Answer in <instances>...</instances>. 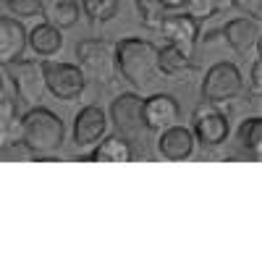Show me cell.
<instances>
[{
	"label": "cell",
	"instance_id": "2e32d148",
	"mask_svg": "<svg viewBox=\"0 0 262 262\" xmlns=\"http://www.w3.org/2000/svg\"><path fill=\"white\" fill-rule=\"evenodd\" d=\"M131 158H134V152H131L128 139L123 137H107L97 142V147L86 155V160L92 163H128Z\"/></svg>",
	"mask_w": 262,
	"mask_h": 262
},
{
	"label": "cell",
	"instance_id": "7a4b0ae2",
	"mask_svg": "<svg viewBox=\"0 0 262 262\" xmlns=\"http://www.w3.org/2000/svg\"><path fill=\"white\" fill-rule=\"evenodd\" d=\"M21 144L34 155H50L63 144V121L48 107H32L21 116Z\"/></svg>",
	"mask_w": 262,
	"mask_h": 262
},
{
	"label": "cell",
	"instance_id": "9a60e30c",
	"mask_svg": "<svg viewBox=\"0 0 262 262\" xmlns=\"http://www.w3.org/2000/svg\"><path fill=\"white\" fill-rule=\"evenodd\" d=\"M27 45L34 50V55L50 58L63 48V34H60L58 27H53V24L45 21V24H37L32 32H27Z\"/></svg>",
	"mask_w": 262,
	"mask_h": 262
},
{
	"label": "cell",
	"instance_id": "ba28073f",
	"mask_svg": "<svg viewBox=\"0 0 262 262\" xmlns=\"http://www.w3.org/2000/svg\"><path fill=\"white\" fill-rule=\"evenodd\" d=\"M111 118L123 139H137L144 131L142 121V97L134 92H121L111 105Z\"/></svg>",
	"mask_w": 262,
	"mask_h": 262
},
{
	"label": "cell",
	"instance_id": "9c48e42d",
	"mask_svg": "<svg viewBox=\"0 0 262 262\" xmlns=\"http://www.w3.org/2000/svg\"><path fill=\"white\" fill-rule=\"evenodd\" d=\"M179 118H181V107L173 95L160 92L142 100V121L147 131H163L173 123H179Z\"/></svg>",
	"mask_w": 262,
	"mask_h": 262
},
{
	"label": "cell",
	"instance_id": "5b68a950",
	"mask_svg": "<svg viewBox=\"0 0 262 262\" xmlns=\"http://www.w3.org/2000/svg\"><path fill=\"white\" fill-rule=\"evenodd\" d=\"M42 76H45V90L58 100H76L84 92L86 76L79 66L63 63V60H42Z\"/></svg>",
	"mask_w": 262,
	"mask_h": 262
},
{
	"label": "cell",
	"instance_id": "8992f818",
	"mask_svg": "<svg viewBox=\"0 0 262 262\" xmlns=\"http://www.w3.org/2000/svg\"><path fill=\"white\" fill-rule=\"evenodd\" d=\"M191 134H194V142H200L202 147H217L228 139V118L215 105L205 102L194 111Z\"/></svg>",
	"mask_w": 262,
	"mask_h": 262
},
{
	"label": "cell",
	"instance_id": "e0dca14e",
	"mask_svg": "<svg viewBox=\"0 0 262 262\" xmlns=\"http://www.w3.org/2000/svg\"><path fill=\"white\" fill-rule=\"evenodd\" d=\"M42 16L48 24L58 29H69L79 21V3L76 0H42Z\"/></svg>",
	"mask_w": 262,
	"mask_h": 262
},
{
	"label": "cell",
	"instance_id": "4fadbf2b",
	"mask_svg": "<svg viewBox=\"0 0 262 262\" xmlns=\"http://www.w3.org/2000/svg\"><path fill=\"white\" fill-rule=\"evenodd\" d=\"M158 152L165 160H173V163L191 158V152H194V134H191V128L179 126V123L163 128L160 137H158Z\"/></svg>",
	"mask_w": 262,
	"mask_h": 262
},
{
	"label": "cell",
	"instance_id": "d6986e66",
	"mask_svg": "<svg viewBox=\"0 0 262 262\" xmlns=\"http://www.w3.org/2000/svg\"><path fill=\"white\" fill-rule=\"evenodd\" d=\"M158 63H160V74L170 76V79H179V76H186V74L194 71L191 58L184 55L179 48H173V45H165L163 50H158Z\"/></svg>",
	"mask_w": 262,
	"mask_h": 262
},
{
	"label": "cell",
	"instance_id": "d4e9b609",
	"mask_svg": "<svg viewBox=\"0 0 262 262\" xmlns=\"http://www.w3.org/2000/svg\"><path fill=\"white\" fill-rule=\"evenodd\" d=\"M249 90H252V95H254L257 100L262 97V60H259V58L252 63V74H249Z\"/></svg>",
	"mask_w": 262,
	"mask_h": 262
},
{
	"label": "cell",
	"instance_id": "603a6c76",
	"mask_svg": "<svg viewBox=\"0 0 262 262\" xmlns=\"http://www.w3.org/2000/svg\"><path fill=\"white\" fill-rule=\"evenodd\" d=\"M137 3V11H139V18L147 29H160L163 18H165V8L160 0H134Z\"/></svg>",
	"mask_w": 262,
	"mask_h": 262
},
{
	"label": "cell",
	"instance_id": "8fae6325",
	"mask_svg": "<svg viewBox=\"0 0 262 262\" xmlns=\"http://www.w3.org/2000/svg\"><path fill=\"white\" fill-rule=\"evenodd\" d=\"M163 37L168 39V45L179 48L184 55H194V45L196 37H200V21H194L191 16L181 13V16H165L160 24Z\"/></svg>",
	"mask_w": 262,
	"mask_h": 262
},
{
	"label": "cell",
	"instance_id": "cb8c5ba5",
	"mask_svg": "<svg viewBox=\"0 0 262 262\" xmlns=\"http://www.w3.org/2000/svg\"><path fill=\"white\" fill-rule=\"evenodd\" d=\"M13 16L27 18V16H37L42 11V0H6Z\"/></svg>",
	"mask_w": 262,
	"mask_h": 262
},
{
	"label": "cell",
	"instance_id": "484cf974",
	"mask_svg": "<svg viewBox=\"0 0 262 262\" xmlns=\"http://www.w3.org/2000/svg\"><path fill=\"white\" fill-rule=\"evenodd\" d=\"M231 6H236V8H242L247 16H252V18H259L262 16V8H259V0H231Z\"/></svg>",
	"mask_w": 262,
	"mask_h": 262
},
{
	"label": "cell",
	"instance_id": "52a82bcc",
	"mask_svg": "<svg viewBox=\"0 0 262 262\" xmlns=\"http://www.w3.org/2000/svg\"><path fill=\"white\" fill-rule=\"evenodd\" d=\"M8 79L13 84L16 95L24 102H37L45 92V76H42V66L37 60H13L6 66Z\"/></svg>",
	"mask_w": 262,
	"mask_h": 262
},
{
	"label": "cell",
	"instance_id": "3957f363",
	"mask_svg": "<svg viewBox=\"0 0 262 262\" xmlns=\"http://www.w3.org/2000/svg\"><path fill=\"white\" fill-rule=\"evenodd\" d=\"M76 58L84 76L90 74L97 81L113 84L118 76V66H116V42L107 39H84L76 45Z\"/></svg>",
	"mask_w": 262,
	"mask_h": 262
},
{
	"label": "cell",
	"instance_id": "7c38bea8",
	"mask_svg": "<svg viewBox=\"0 0 262 262\" xmlns=\"http://www.w3.org/2000/svg\"><path fill=\"white\" fill-rule=\"evenodd\" d=\"M27 29L16 16H0V66L24 58Z\"/></svg>",
	"mask_w": 262,
	"mask_h": 262
},
{
	"label": "cell",
	"instance_id": "4316f807",
	"mask_svg": "<svg viewBox=\"0 0 262 262\" xmlns=\"http://www.w3.org/2000/svg\"><path fill=\"white\" fill-rule=\"evenodd\" d=\"M160 3H163V8L168 11H176V8H184V3H186V0H160Z\"/></svg>",
	"mask_w": 262,
	"mask_h": 262
},
{
	"label": "cell",
	"instance_id": "5bb4252c",
	"mask_svg": "<svg viewBox=\"0 0 262 262\" xmlns=\"http://www.w3.org/2000/svg\"><path fill=\"white\" fill-rule=\"evenodd\" d=\"M223 37L238 55L252 53L259 45V18H252V16L231 18L223 27Z\"/></svg>",
	"mask_w": 262,
	"mask_h": 262
},
{
	"label": "cell",
	"instance_id": "6da1fadb",
	"mask_svg": "<svg viewBox=\"0 0 262 262\" xmlns=\"http://www.w3.org/2000/svg\"><path fill=\"white\" fill-rule=\"evenodd\" d=\"M158 50L149 39L142 37H128L116 42V66L118 74L134 86V90H147L152 86L163 74L158 63Z\"/></svg>",
	"mask_w": 262,
	"mask_h": 262
},
{
	"label": "cell",
	"instance_id": "277c9868",
	"mask_svg": "<svg viewBox=\"0 0 262 262\" xmlns=\"http://www.w3.org/2000/svg\"><path fill=\"white\" fill-rule=\"evenodd\" d=\"M242 90H244V76L238 71V66L228 63V60L210 66L205 79H202V97L210 105L228 102V100L242 95Z\"/></svg>",
	"mask_w": 262,
	"mask_h": 262
},
{
	"label": "cell",
	"instance_id": "ffe728a7",
	"mask_svg": "<svg viewBox=\"0 0 262 262\" xmlns=\"http://www.w3.org/2000/svg\"><path fill=\"white\" fill-rule=\"evenodd\" d=\"M226 8H231V0H186L184 3V13L191 16L194 21H200V24Z\"/></svg>",
	"mask_w": 262,
	"mask_h": 262
},
{
	"label": "cell",
	"instance_id": "44dd1931",
	"mask_svg": "<svg viewBox=\"0 0 262 262\" xmlns=\"http://www.w3.org/2000/svg\"><path fill=\"white\" fill-rule=\"evenodd\" d=\"M118 8H121V0H81V11L90 16V21H95V24L116 18Z\"/></svg>",
	"mask_w": 262,
	"mask_h": 262
},
{
	"label": "cell",
	"instance_id": "ac0fdd59",
	"mask_svg": "<svg viewBox=\"0 0 262 262\" xmlns=\"http://www.w3.org/2000/svg\"><path fill=\"white\" fill-rule=\"evenodd\" d=\"M21 142V118L16 113V100H0V149Z\"/></svg>",
	"mask_w": 262,
	"mask_h": 262
},
{
	"label": "cell",
	"instance_id": "30bf717a",
	"mask_svg": "<svg viewBox=\"0 0 262 262\" xmlns=\"http://www.w3.org/2000/svg\"><path fill=\"white\" fill-rule=\"evenodd\" d=\"M107 131V118L100 105H86L74 118V144L79 149L95 147Z\"/></svg>",
	"mask_w": 262,
	"mask_h": 262
},
{
	"label": "cell",
	"instance_id": "7402d4cb",
	"mask_svg": "<svg viewBox=\"0 0 262 262\" xmlns=\"http://www.w3.org/2000/svg\"><path fill=\"white\" fill-rule=\"evenodd\" d=\"M238 142L247 152H252L254 158H259V149H262V118H249L242 123L238 128Z\"/></svg>",
	"mask_w": 262,
	"mask_h": 262
}]
</instances>
